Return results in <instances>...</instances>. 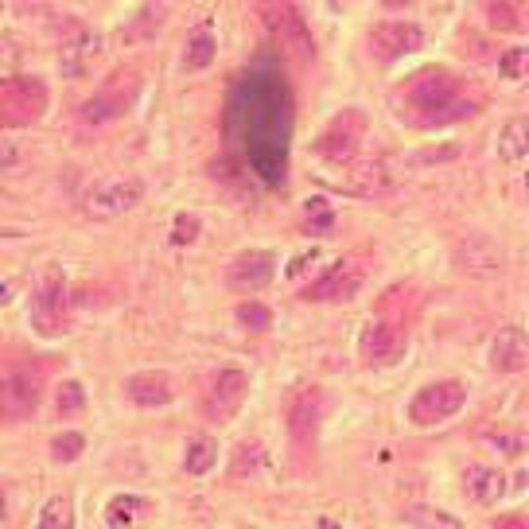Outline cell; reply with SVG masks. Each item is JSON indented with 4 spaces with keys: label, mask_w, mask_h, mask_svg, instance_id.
<instances>
[{
    "label": "cell",
    "mask_w": 529,
    "mask_h": 529,
    "mask_svg": "<svg viewBox=\"0 0 529 529\" xmlns=\"http://www.w3.org/2000/svg\"><path fill=\"white\" fill-rule=\"evenodd\" d=\"M405 113L417 125H444L463 113H475L471 102H459V78L452 71L428 67L405 82Z\"/></svg>",
    "instance_id": "6da1fadb"
},
{
    "label": "cell",
    "mask_w": 529,
    "mask_h": 529,
    "mask_svg": "<svg viewBox=\"0 0 529 529\" xmlns=\"http://www.w3.org/2000/svg\"><path fill=\"white\" fill-rule=\"evenodd\" d=\"M261 24H265V32L273 36V43L281 47L284 55H296V59H312L316 55V39H312L300 8L292 0H265L261 4Z\"/></svg>",
    "instance_id": "7a4b0ae2"
},
{
    "label": "cell",
    "mask_w": 529,
    "mask_h": 529,
    "mask_svg": "<svg viewBox=\"0 0 529 529\" xmlns=\"http://www.w3.org/2000/svg\"><path fill=\"white\" fill-rule=\"evenodd\" d=\"M47 86L32 74H16L0 82V129H24L43 117Z\"/></svg>",
    "instance_id": "3957f363"
},
{
    "label": "cell",
    "mask_w": 529,
    "mask_h": 529,
    "mask_svg": "<svg viewBox=\"0 0 529 529\" xmlns=\"http://www.w3.org/2000/svg\"><path fill=\"white\" fill-rule=\"evenodd\" d=\"M141 199H144V183L137 176L106 179V183H98V187L86 195L82 211H86V218H94V222H109V218H117V214L133 211Z\"/></svg>",
    "instance_id": "277c9868"
},
{
    "label": "cell",
    "mask_w": 529,
    "mask_h": 529,
    "mask_svg": "<svg viewBox=\"0 0 529 529\" xmlns=\"http://www.w3.org/2000/svg\"><path fill=\"white\" fill-rule=\"evenodd\" d=\"M463 401H467V386L463 382H432V386H424L417 397H413V405H409V421L428 428V424H440L448 421V417H456L459 409H463Z\"/></svg>",
    "instance_id": "5b68a950"
},
{
    "label": "cell",
    "mask_w": 529,
    "mask_h": 529,
    "mask_svg": "<svg viewBox=\"0 0 529 529\" xmlns=\"http://www.w3.org/2000/svg\"><path fill=\"white\" fill-rule=\"evenodd\" d=\"M366 284V269H362V261H335L316 284H308V292H304V300L308 304H323V300H354L358 296V288Z\"/></svg>",
    "instance_id": "8992f818"
},
{
    "label": "cell",
    "mask_w": 529,
    "mask_h": 529,
    "mask_svg": "<svg viewBox=\"0 0 529 529\" xmlns=\"http://www.w3.org/2000/svg\"><path fill=\"white\" fill-rule=\"evenodd\" d=\"M401 183L389 160H362V164H343V176L335 179L339 191L347 195H389Z\"/></svg>",
    "instance_id": "52a82bcc"
},
{
    "label": "cell",
    "mask_w": 529,
    "mask_h": 529,
    "mask_svg": "<svg viewBox=\"0 0 529 529\" xmlns=\"http://www.w3.org/2000/svg\"><path fill=\"white\" fill-rule=\"evenodd\" d=\"M63 319H67V288H63V277L47 273L32 296V323L39 327V335H59Z\"/></svg>",
    "instance_id": "ba28073f"
},
{
    "label": "cell",
    "mask_w": 529,
    "mask_h": 529,
    "mask_svg": "<svg viewBox=\"0 0 529 529\" xmlns=\"http://www.w3.org/2000/svg\"><path fill=\"white\" fill-rule=\"evenodd\" d=\"M358 141H362V117H358V113H347V117H339V121L319 137L316 152L327 160V164L343 168V164H354Z\"/></svg>",
    "instance_id": "9c48e42d"
},
{
    "label": "cell",
    "mask_w": 529,
    "mask_h": 529,
    "mask_svg": "<svg viewBox=\"0 0 529 529\" xmlns=\"http://www.w3.org/2000/svg\"><path fill=\"white\" fill-rule=\"evenodd\" d=\"M358 351H362V358L370 366H389V362H397L401 354L409 351V339H405V331L397 323H370L362 331V339H358Z\"/></svg>",
    "instance_id": "30bf717a"
},
{
    "label": "cell",
    "mask_w": 529,
    "mask_h": 529,
    "mask_svg": "<svg viewBox=\"0 0 529 529\" xmlns=\"http://www.w3.org/2000/svg\"><path fill=\"white\" fill-rule=\"evenodd\" d=\"M370 47L378 59H405L424 47V32L417 24H378L370 32Z\"/></svg>",
    "instance_id": "8fae6325"
},
{
    "label": "cell",
    "mask_w": 529,
    "mask_h": 529,
    "mask_svg": "<svg viewBox=\"0 0 529 529\" xmlns=\"http://www.w3.org/2000/svg\"><path fill=\"white\" fill-rule=\"evenodd\" d=\"M273 273H277V257L269 249H249L242 257H234L230 284L242 288V292H257V288H265V284L273 281Z\"/></svg>",
    "instance_id": "7c38bea8"
},
{
    "label": "cell",
    "mask_w": 529,
    "mask_h": 529,
    "mask_svg": "<svg viewBox=\"0 0 529 529\" xmlns=\"http://www.w3.org/2000/svg\"><path fill=\"white\" fill-rule=\"evenodd\" d=\"M36 405L39 389L32 378H24V374L0 378V421H24L36 413Z\"/></svg>",
    "instance_id": "4fadbf2b"
},
{
    "label": "cell",
    "mask_w": 529,
    "mask_h": 529,
    "mask_svg": "<svg viewBox=\"0 0 529 529\" xmlns=\"http://www.w3.org/2000/svg\"><path fill=\"white\" fill-rule=\"evenodd\" d=\"M526 362H529L526 331H522L518 323L502 327L491 343V366L498 374H518V370H526Z\"/></svg>",
    "instance_id": "5bb4252c"
},
{
    "label": "cell",
    "mask_w": 529,
    "mask_h": 529,
    "mask_svg": "<svg viewBox=\"0 0 529 529\" xmlns=\"http://www.w3.org/2000/svg\"><path fill=\"white\" fill-rule=\"evenodd\" d=\"M246 393H249V378L242 374V370H222V374L214 378L211 401H207V413H211V417H218V421L234 417V413L242 409Z\"/></svg>",
    "instance_id": "9a60e30c"
},
{
    "label": "cell",
    "mask_w": 529,
    "mask_h": 529,
    "mask_svg": "<svg viewBox=\"0 0 529 529\" xmlns=\"http://www.w3.org/2000/svg\"><path fill=\"white\" fill-rule=\"evenodd\" d=\"M319 413H323V393L316 386H300L288 397V428L296 440H308L316 432Z\"/></svg>",
    "instance_id": "2e32d148"
},
{
    "label": "cell",
    "mask_w": 529,
    "mask_h": 529,
    "mask_svg": "<svg viewBox=\"0 0 529 529\" xmlns=\"http://www.w3.org/2000/svg\"><path fill=\"white\" fill-rule=\"evenodd\" d=\"M125 393H129V401H137V405H144V409L168 405V401L176 397L172 378H168V374H156V370H148V374H133V378L125 382Z\"/></svg>",
    "instance_id": "e0dca14e"
},
{
    "label": "cell",
    "mask_w": 529,
    "mask_h": 529,
    "mask_svg": "<svg viewBox=\"0 0 529 529\" xmlns=\"http://www.w3.org/2000/svg\"><path fill=\"white\" fill-rule=\"evenodd\" d=\"M463 491L471 494L475 502H483V506H494L506 494V479L494 467H467L463 471Z\"/></svg>",
    "instance_id": "ac0fdd59"
},
{
    "label": "cell",
    "mask_w": 529,
    "mask_h": 529,
    "mask_svg": "<svg viewBox=\"0 0 529 529\" xmlns=\"http://www.w3.org/2000/svg\"><path fill=\"white\" fill-rule=\"evenodd\" d=\"M526 156H529V121L526 117H514L498 133V160L510 164V168H522Z\"/></svg>",
    "instance_id": "d6986e66"
},
{
    "label": "cell",
    "mask_w": 529,
    "mask_h": 529,
    "mask_svg": "<svg viewBox=\"0 0 529 529\" xmlns=\"http://www.w3.org/2000/svg\"><path fill=\"white\" fill-rule=\"evenodd\" d=\"M71 43H63V71L67 74H82L86 67H90V59L98 55V39L90 36L86 28H78V24H71Z\"/></svg>",
    "instance_id": "ffe728a7"
},
{
    "label": "cell",
    "mask_w": 529,
    "mask_h": 529,
    "mask_svg": "<svg viewBox=\"0 0 529 529\" xmlns=\"http://www.w3.org/2000/svg\"><path fill=\"white\" fill-rule=\"evenodd\" d=\"M214 463H218V444H214V440L199 436V440H191V444H187V456H183L187 475H207Z\"/></svg>",
    "instance_id": "44dd1931"
},
{
    "label": "cell",
    "mask_w": 529,
    "mask_h": 529,
    "mask_svg": "<svg viewBox=\"0 0 529 529\" xmlns=\"http://www.w3.org/2000/svg\"><path fill=\"white\" fill-rule=\"evenodd\" d=\"M214 55H218V43H214L211 32H199V36L187 43V55H183V67L187 71H203V67H211Z\"/></svg>",
    "instance_id": "7402d4cb"
},
{
    "label": "cell",
    "mask_w": 529,
    "mask_h": 529,
    "mask_svg": "<svg viewBox=\"0 0 529 529\" xmlns=\"http://www.w3.org/2000/svg\"><path fill=\"white\" fill-rule=\"evenodd\" d=\"M125 106H129V98H113L109 90H102L98 98H90V102L82 106V121H94V125H98V121H109V117H117V113H121Z\"/></svg>",
    "instance_id": "603a6c76"
},
{
    "label": "cell",
    "mask_w": 529,
    "mask_h": 529,
    "mask_svg": "<svg viewBox=\"0 0 529 529\" xmlns=\"http://www.w3.org/2000/svg\"><path fill=\"white\" fill-rule=\"evenodd\" d=\"M487 20L498 32H522V16L514 0H487Z\"/></svg>",
    "instance_id": "cb8c5ba5"
},
{
    "label": "cell",
    "mask_w": 529,
    "mask_h": 529,
    "mask_svg": "<svg viewBox=\"0 0 529 529\" xmlns=\"http://www.w3.org/2000/svg\"><path fill=\"white\" fill-rule=\"evenodd\" d=\"M39 529H74V506L71 498H51L39 514Z\"/></svg>",
    "instance_id": "d4e9b609"
},
{
    "label": "cell",
    "mask_w": 529,
    "mask_h": 529,
    "mask_svg": "<svg viewBox=\"0 0 529 529\" xmlns=\"http://www.w3.org/2000/svg\"><path fill=\"white\" fill-rule=\"evenodd\" d=\"M141 510H144V498H137V494H117L106 506V518H109V526H129Z\"/></svg>",
    "instance_id": "484cf974"
},
{
    "label": "cell",
    "mask_w": 529,
    "mask_h": 529,
    "mask_svg": "<svg viewBox=\"0 0 529 529\" xmlns=\"http://www.w3.org/2000/svg\"><path fill=\"white\" fill-rule=\"evenodd\" d=\"M405 518L417 529H459V522L444 510H432V506H409Z\"/></svg>",
    "instance_id": "4316f807"
},
{
    "label": "cell",
    "mask_w": 529,
    "mask_h": 529,
    "mask_svg": "<svg viewBox=\"0 0 529 529\" xmlns=\"http://www.w3.org/2000/svg\"><path fill=\"white\" fill-rule=\"evenodd\" d=\"M238 323H242V327H249V331H269V327H273V312H269L265 304L249 300V304H242V308H238Z\"/></svg>",
    "instance_id": "83f0119b"
},
{
    "label": "cell",
    "mask_w": 529,
    "mask_h": 529,
    "mask_svg": "<svg viewBox=\"0 0 529 529\" xmlns=\"http://www.w3.org/2000/svg\"><path fill=\"white\" fill-rule=\"evenodd\" d=\"M526 67H529V47H510V51L498 59V71H502V78H510V82L526 78Z\"/></svg>",
    "instance_id": "f1b7e54d"
},
{
    "label": "cell",
    "mask_w": 529,
    "mask_h": 529,
    "mask_svg": "<svg viewBox=\"0 0 529 529\" xmlns=\"http://www.w3.org/2000/svg\"><path fill=\"white\" fill-rule=\"evenodd\" d=\"M82 448H86V440H82L78 432H63V436L51 444V456L59 459V463H71V459L82 456Z\"/></svg>",
    "instance_id": "f546056e"
},
{
    "label": "cell",
    "mask_w": 529,
    "mask_h": 529,
    "mask_svg": "<svg viewBox=\"0 0 529 529\" xmlns=\"http://www.w3.org/2000/svg\"><path fill=\"white\" fill-rule=\"evenodd\" d=\"M86 405V389L78 382H63L59 386V413H78Z\"/></svg>",
    "instance_id": "4dcf8cb0"
},
{
    "label": "cell",
    "mask_w": 529,
    "mask_h": 529,
    "mask_svg": "<svg viewBox=\"0 0 529 529\" xmlns=\"http://www.w3.org/2000/svg\"><path fill=\"white\" fill-rule=\"evenodd\" d=\"M172 238H176L179 246H183V242H195V238H199V218H191V214H179V218H176V234H172Z\"/></svg>",
    "instance_id": "1f68e13d"
},
{
    "label": "cell",
    "mask_w": 529,
    "mask_h": 529,
    "mask_svg": "<svg viewBox=\"0 0 529 529\" xmlns=\"http://www.w3.org/2000/svg\"><path fill=\"white\" fill-rule=\"evenodd\" d=\"M491 444L494 448H502L506 456H522V452H526V440H522V436H506V432H494Z\"/></svg>",
    "instance_id": "d6a6232c"
},
{
    "label": "cell",
    "mask_w": 529,
    "mask_h": 529,
    "mask_svg": "<svg viewBox=\"0 0 529 529\" xmlns=\"http://www.w3.org/2000/svg\"><path fill=\"white\" fill-rule=\"evenodd\" d=\"M308 261H316V249H312V253H304V257H296V265H288V273H292V277H300V273L308 269Z\"/></svg>",
    "instance_id": "836d02e7"
},
{
    "label": "cell",
    "mask_w": 529,
    "mask_h": 529,
    "mask_svg": "<svg viewBox=\"0 0 529 529\" xmlns=\"http://www.w3.org/2000/svg\"><path fill=\"white\" fill-rule=\"evenodd\" d=\"M382 4H386V8H409L413 0H382Z\"/></svg>",
    "instance_id": "e575fe53"
},
{
    "label": "cell",
    "mask_w": 529,
    "mask_h": 529,
    "mask_svg": "<svg viewBox=\"0 0 529 529\" xmlns=\"http://www.w3.org/2000/svg\"><path fill=\"white\" fill-rule=\"evenodd\" d=\"M4 514H8V502H4V491H0V522H4Z\"/></svg>",
    "instance_id": "d590c367"
}]
</instances>
